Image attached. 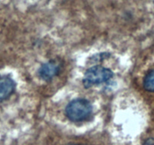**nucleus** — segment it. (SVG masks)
I'll return each instance as SVG.
<instances>
[{"label":"nucleus","mask_w":154,"mask_h":145,"mask_svg":"<svg viewBox=\"0 0 154 145\" xmlns=\"http://www.w3.org/2000/svg\"><path fill=\"white\" fill-rule=\"evenodd\" d=\"M93 110L91 104L83 98L73 100L66 107V114L73 122H81L87 119Z\"/></svg>","instance_id":"f257e3e1"},{"label":"nucleus","mask_w":154,"mask_h":145,"mask_svg":"<svg viewBox=\"0 0 154 145\" xmlns=\"http://www.w3.org/2000/svg\"><path fill=\"white\" fill-rule=\"evenodd\" d=\"M112 76L113 72L111 69L102 66H94L86 71L83 83L86 88H89L108 82Z\"/></svg>","instance_id":"f03ea898"},{"label":"nucleus","mask_w":154,"mask_h":145,"mask_svg":"<svg viewBox=\"0 0 154 145\" xmlns=\"http://www.w3.org/2000/svg\"><path fill=\"white\" fill-rule=\"evenodd\" d=\"M60 63L56 60H50L42 65L38 71L39 76L42 79L49 81L55 77L60 71Z\"/></svg>","instance_id":"7ed1b4c3"},{"label":"nucleus","mask_w":154,"mask_h":145,"mask_svg":"<svg viewBox=\"0 0 154 145\" xmlns=\"http://www.w3.org/2000/svg\"><path fill=\"white\" fill-rule=\"evenodd\" d=\"M15 89V82L9 77L0 78V103L11 96Z\"/></svg>","instance_id":"20e7f679"},{"label":"nucleus","mask_w":154,"mask_h":145,"mask_svg":"<svg viewBox=\"0 0 154 145\" xmlns=\"http://www.w3.org/2000/svg\"><path fill=\"white\" fill-rule=\"evenodd\" d=\"M144 87L148 92H154V69L150 71L144 77Z\"/></svg>","instance_id":"39448f33"},{"label":"nucleus","mask_w":154,"mask_h":145,"mask_svg":"<svg viewBox=\"0 0 154 145\" xmlns=\"http://www.w3.org/2000/svg\"><path fill=\"white\" fill-rule=\"evenodd\" d=\"M143 145H154V139L149 138L143 143Z\"/></svg>","instance_id":"423d86ee"}]
</instances>
